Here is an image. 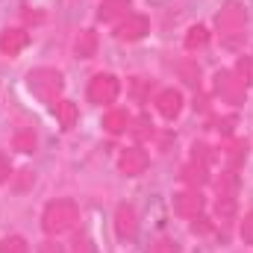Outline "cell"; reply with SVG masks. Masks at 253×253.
I'll return each instance as SVG.
<instances>
[{
	"instance_id": "603a6c76",
	"label": "cell",
	"mask_w": 253,
	"mask_h": 253,
	"mask_svg": "<svg viewBox=\"0 0 253 253\" xmlns=\"http://www.w3.org/2000/svg\"><path fill=\"white\" fill-rule=\"evenodd\" d=\"M183 77H186V83H191V85H197L200 83V71H197V65L194 62H183Z\"/></svg>"
},
{
	"instance_id": "3957f363",
	"label": "cell",
	"mask_w": 253,
	"mask_h": 253,
	"mask_svg": "<svg viewBox=\"0 0 253 253\" xmlns=\"http://www.w3.org/2000/svg\"><path fill=\"white\" fill-rule=\"evenodd\" d=\"M118 94H121L118 77H112V74H94V77H91V83H88V100H91V103L109 106V103L118 100Z\"/></svg>"
},
{
	"instance_id": "44dd1931",
	"label": "cell",
	"mask_w": 253,
	"mask_h": 253,
	"mask_svg": "<svg viewBox=\"0 0 253 253\" xmlns=\"http://www.w3.org/2000/svg\"><path fill=\"white\" fill-rule=\"evenodd\" d=\"M0 253H27V242L21 236H6L0 242Z\"/></svg>"
},
{
	"instance_id": "5b68a950",
	"label": "cell",
	"mask_w": 253,
	"mask_h": 253,
	"mask_svg": "<svg viewBox=\"0 0 253 253\" xmlns=\"http://www.w3.org/2000/svg\"><path fill=\"white\" fill-rule=\"evenodd\" d=\"M147 33H150V21H147L144 15H126L124 21L115 27L118 42H138V39H144Z\"/></svg>"
},
{
	"instance_id": "4316f807",
	"label": "cell",
	"mask_w": 253,
	"mask_h": 253,
	"mask_svg": "<svg viewBox=\"0 0 253 253\" xmlns=\"http://www.w3.org/2000/svg\"><path fill=\"white\" fill-rule=\"evenodd\" d=\"M135 132H138V135H150V132H153V124H150L147 118H141V121H138V129H135Z\"/></svg>"
},
{
	"instance_id": "d4e9b609",
	"label": "cell",
	"mask_w": 253,
	"mask_h": 253,
	"mask_svg": "<svg viewBox=\"0 0 253 253\" xmlns=\"http://www.w3.org/2000/svg\"><path fill=\"white\" fill-rule=\"evenodd\" d=\"M242 159H245V144H233V147L227 150V162H230V165L236 168V165H239Z\"/></svg>"
},
{
	"instance_id": "9c48e42d",
	"label": "cell",
	"mask_w": 253,
	"mask_h": 253,
	"mask_svg": "<svg viewBox=\"0 0 253 253\" xmlns=\"http://www.w3.org/2000/svg\"><path fill=\"white\" fill-rule=\"evenodd\" d=\"M27 44H30V33L21 30V27H6V30L0 33V50H3L6 56H18Z\"/></svg>"
},
{
	"instance_id": "6da1fadb",
	"label": "cell",
	"mask_w": 253,
	"mask_h": 253,
	"mask_svg": "<svg viewBox=\"0 0 253 253\" xmlns=\"http://www.w3.org/2000/svg\"><path fill=\"white\" fill-rule=\"evenodd\" d=\"M77 221H80V206L68 197L50 200L44 206V215H42V227L47 236H62V233L77 227Z\"/></svg>"
},
{
	"instance_id": "ba28073f",
	"label": "cell",
	"mask_w": 253,
	"mask_h": 253,
	"mask_svg": "<svg viewBox=\"0 0 253 253\" xmlns=\"http://www.w3.org/2000/svg\"><path fill=\"white\" fill-rule=\"evenodd\" d=\"M115 233H118V239H135V233H138V218H135V209L129 206V203H121L118 209H115Z\"/></svg>"
},
{
	"instance_id": "52a82bcc",
	"label": "cell",
	"mask_w": 253,
	"mask_h": 253,
	"mask_svg": "<svg viewBox=\"0 0 253 253\" xmlns=\"http://www.w3.org/2000/svg\"><path fill=\"white\" fill-rule=\"evenodd\" d=\"M174 212H177L180 218H197V215L203 212V194L197 189L174 194Z\"/></svg>"
},
{
	"instance_id": "f546056e",
	"label": "cell",
	"mask_w": 253,
	"mask_h": 253,
	"mask_svg": "<svg viewBox=\"0 0 253 253\" xmlns=\"http://www.w3.org/2000/svg\"><path fill=\"white\" fill-rule=\"evenodd\" d=\"M153 6H162V3H171V0H150Z\"/></svg>"
},
{
	"instance_id": "4fadbf2b",
	"label": "cell",
	"mask_w": 253,
	"mask_h": 253,
	"mask_svg": "<svg viewBox=\"0 0 253 253\" xmlns=\"http://www.w3.org/2000/svg\"><path fill=\"white\" fill-rule=\"evenodd\" d=\"M215 212L221 221H230L236 215V191L233 189H218V200H215Z\"/></svg>"
},
{
	"instance_id": "ac0fdd59",
	"label": "cell",
	"mask_w": 253,
	"mask_h": 253,
	"mask_svg": "<svg viewBox=\"0 0 253 253\" xmlns=\"http://www.w3.org/2000/svg\"><path fill=\"white\" fill-rule=\"evenodd\" d=\"M183 180H186V183H191L194 189H197V186H203V183H206V165H200V162L194 159L191 165H186V168H183Z\"/></svg>"
},
{
	"instance_id": "83f0119b",
	"label": "cell",
	"mask_w": 253,
	"mask_h": 253,
	"mask_svg": "<svg viewBox=\"0 0 253 253\" xmlns=\"http://www.w3.org/2000/svg\"><path fill=\"white\" fill-rule=\"evenodd\" d=\"M3 180H9V159L0 153V183H3Z\"/></svg>"
},
{
	"instance_id": "cb8c5ba5",
	"label": "cell",
	"mask_w": 253,
	"mask_h": 253,
	"mask_svg": "<svg viewBox=\"0 0 253 253\" xmlns=\"http://www.w3.org/2000/svg\"><path fill=\"white\" fill-rule=\"evenodd\" d=\"M153 253H180V245L171 242V239H159V242L153 245Z\"/></svg>"
},
{
	"instance_id": "ffe728a7",
	"label": "cell",
	"mask_w": 253,
	"mask_h": 253,
	"mask_svg": "<svg viewBox=\"0 0 253 253\" xmlns=\"http://www.w3.org/2000/svg\"><path fill=\"white\" fill-rule=\"evenodd\" d=\"M236 77H239L245 85H251V88H253V56L245 53V56L236 62Z\"/></svg>"
},
{
	"instance_id": "5bb4252c",
	"label": "cell",
	"mask_w": 253,
	"mask_h": 253,
	"mask_svg": "<svg viewBox=\"0 0 253 253\" xmlns=\"http://www.w3.org/2000/svg\"><path fill=\"white\" fill-rule=\"evenodd\" d=\"M129 0H103L100 9H97V18L100 21H115V18H126L129 12Z\"/></svg>"
},
{
	"instance_id": "7c38bea8",
	"label": "cell",
	"mask_w": 253,
	"mask_h": 253,
	"mask_svg": "<svg viewBox=\"0 0 253 253\" xmlns=\"http://www.w3.org/2000/svg\"><path fill=\"white\" fill-rule=\"evenodd\" d=\"M74 53H77V59H91L97 53V33L94 30H83L77 36V42H74Z\"/></svg>"
},
{
	"instance_id": "8fae6325",
	"label": "cell",
	"mask_w": 253,
	"mask_h": 253,
	"mask_svg": "<svg viewBox=\"0 0 253 253\" xmlns=\"http://www.w3.org/2000/svg\"><path fill=\"white\" fill-rule=\"evenodd\" d=\"M118 168L124 171L126 177L144 174V171H147V153H144L141 147H126L124 153H121V159H118Z\"/></svg>"
},
{
	"instance_id": "9a60e30c",
	"label": "cell",
	"mask_w": 253,
	"mask_h": 253,
	"mask_svg": "<svg viewBox=\"0 0 253 253\" xmlns=\"http://www.w3.org/2000/svg\"><path fill=\"white\" fill-rule=\"evenodd\" d=\"M132 124V118L126 115L124 109H112V112H106V118H103V126L112 132V135H118V132H126Z\"/></svg>"
},
{
	"instance_id": "d6986e66",
	"label": "cell",
	"mask_w": 253,
	"mask_h": 253,
	"mask_svg": "<svg viewBox=\"0 0 253 253\" xmlns=\"http://www.w3.org/2000/svg\"><path fill=\"white\" fill-rule=\"evenodd\" d=\"M209 42V33H206V27H200V24H194L189 33H186V50H197V47H203Z\"/></svg>"
},
{
	"instance_id": "484cf974",
	"label": "cell",
	"mask_w": 253,
	"mask_h": 253,
	"mask_svg": "<svg viewBox=\"0 0 253 253\" xmlns=\"http://www.w3.org/2000/svg\"><path fill=\"white\" fill-rule=\"evenodd\" d=\"M39 253H62V245H56V242H44V245L39 248Z\"/></svg>"
},
{
	"instance_id": "7a4b0ae2",
	"label": "cell",
	"mask_w": 253,
	"mask_h": 253,
	"mask_svg": "<svg viewBox=\"0 0 253 253\" xmlns=\"http://www.w3.org/2000/svg\"><path fill=\"white\" fill-rule=\"evenodd\" d=\"M27 83H30V91L42 103H56L59 100V91H62V85H65L62 74L53 71V68H36V71H30Z\"/></svg>"
},
{
	"instance_id": "2e32d148",
	"label": "cell",
	"mask_w": 253,
	"mask_h": 253,
	"mask_svg": "<svg viewBox=\"0 0 253 253\" xmlns=\"http://www.w3.org/2000/svg\"><path fill=\"white\" fill-rule=\"evenodd\" d=\"M36 144H39V135H36V129H33V126L18 129V132H15V138H12V147H15V150H21V153H33V150H36Z\"/></svg>"
},
{
	"instance_id": "7402d4cb",
	"label": "cell",
	"mask_w": 253,
	"mask_h": 253,
	"mask_svg": "<svg viewBox=\"0 0 253 253\" xmlns=\"http://www.w3.org/2000/svg\"><path fill=\"white\" fill-rule=\"evenodd\" d=\"M242 242L253 248V212H248L245 221H242Z\"/></svg>"
},
{
	"instance_id": "f1b7e54d",
	"label": "cell",
	"mask_w": 253,
	"mask_h": 253,
	"mask_svg": "<svg viewBox=\"0 0 253 253\" xmlns=\"http://www.w3.org/2000/svg\"><path fill=\"white\" fill-rule=\"evenodd\" d=\"M74 251H77V253H91V248H88V242H85V239H83V242L77 239V242H74Z\"/></svg>"
},
{
	"instance_id": "e0dca14e",
	"label": "cell",
	"mask_w": 253,
	"mask_h": 253,
	"mask_svg": "<svg viewBox=\"0 0 253 253\" xmlns=\"http://www.w3.org/2000/svg\"><path fill=\"white\" fill-rule=\"evenodd\" d=\"M77 118H80L77 103H71V100H59L56 103V121H59L62 129H71V126L77 124Z\"/></svg>"
},
{
	"instance_id": "277c9868",
	"label": "cell",
	"mask_w": 253,
	"mask_h": 253,
	"mask_svg": "<svg viewBox=\"0 0 253 253\" xmlns=\"http://www.w3.org/2000/svg\"><path fill=\"white\" fill-rule=\"evenodd\" d=\"M245 21H248V12H245V6H239V3H227V6L218 12V30H221L224 36H239V33L245 30Z\"/></svg>"
},
{
	"instance_id": "30bf717a",
	"label": "cell",
	"mask_w": 253,
	"mask_h": 253,
	"mask_svg": "<svg viewBox=\"0 0 253 253\" xmlns=\"http://www.w3.org/2000/svg\"><path fill=\"white\" fill-rule=\"evenodd\" d=\"M156 109H159L162 118L174 121V118L183 112V94H180L177 88H162V91L156 94Z\"/></svg>"
},
{
	"instance_id": "8992f818",
	"label": "cell",
	"mask_w": 253,
	"mask_h": 253,
	"mask_svg": "<svg viewBox=\"0 0 253 253\" xmlns=\"http://www.w3.org/2000/svg\"><path fill=\"white\" fill-rule=\"evenodd\" d=\"M215 88H218V94H221L227 103H239L242 94H245V83H242L236 74H230V71L215 74Z\"/></svg>"
}]
</instances>
